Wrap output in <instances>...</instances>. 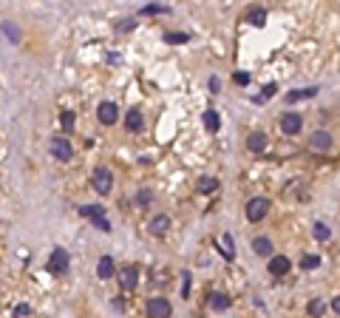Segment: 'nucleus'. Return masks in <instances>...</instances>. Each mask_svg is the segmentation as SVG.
<instances>
[{"instance_id": "10", "label": "nucleus", "mask_w": 340, "mask_h": 318, "mask_svg": "<svg viewBox=\"0 0 340 318\" xmlns=\"http://www.w3.org/2000/svg\"><path fill=\"white\" fill-rule=\"evenodd\" d=\"M147 230H151L153 236H164V233L170 230V216H164V213L153 216V219L147 222Z\"/></svg>"}, {"instance_id": "23", "label": "nucleus", "mask_w": 340, "mask_h": 318, "mask_svg": "<svg viewBox=\"0 0 340 318\" xmlns=\"http://www.w3.org/2000/svg\"><path fill=\"white\" fill-rule=\"evenodd\" d=\"M79 216H85V219H94V216H102V208L99 205H82V208H77Z\"/></svg>"}, {"instance_id": "34", "label": "nucleus", "mask_w": 340, "mask_h": 318, "mask_svg": "<svg viewBox=\"0 0 340 318\" xmlns=\"http://www.w3.org/2000/svg\"><path fill=\"white\" fill-rule=\"evenodd\" d=\"M3 31H6V37H12V40H17V29H14V23H3Z\"/></svg>"}, {"instance_id": "16", "label": "nucleus", "mask_w": 340, "mask_h": 318, "mask_svg": "<svg viewBox=\"0 0 340 318\" xmlns=\"http://www.w3.org/2000/svg\"><path fill=\"white\" fill-rule=\"evenodd\" d=\"M204 128L210 131V134H216V131L221 128V116H219V111H204Z\"/></svg>"}, {"instance_id": "28", "label": "nucleus", "mask_w": 340, "mask_h": 318, "mask_svg": "<svg viewBox=\"0 0 340 318\" xmlns=\"http://www.w3.org/2000/svg\"><path fill=\"white\" fill-rule=\"evenodd\" d=\"M232 80H236V86H249V74L247 71H236Z\"/></svg>"}, {"instance_id": "31", "label": "nucleus", "mask_w": 340, "mask_h": 318, "mask_svg": "<svg viewBox=\"0 0 340 318\" xmlns=\"http://www.w3.org/2000/svg\"><path fill=\"white\" fill-rule=\"evenodd\" d=\"M164 12H170L167 6H145L142 9V14H164Z\"/></svg>"}, {"instance_id": "24", "label": "nucleus", "mask_w": 340, "mask_h": 318, "mask_svg": "<svg viewBox=\"0 0 340 318\" xmlns=\"http://www.w3.org/2000/svg\"><path fill=\"white\" fill-rule=\"evenodd\" d=\"M275 91H278V86H275V83H269V86H264V91L258 94V97H252V103H267Z\"/></svg>"}, {"instance_id": "27", "label": "nucleus", "mask_w": 340, "mask_h": 318, "mask_svg": "<svg viewBox=\"0 0 340 318\" xmlns=\"http://www.w3.org/2000/svg\"><path fill=\"white\" fill-rule=\"evenodd\" d=\"M323 310H326V304H323V299H315L309 304V315H323Z\"/></svg>"}, {"instance_id": "26", "label": "nucleus", "mask_w": 340, "mask_h": 318, "mask_svg": "<svg viewBox=\"0 0 340 318\" xmlns=\"http://www.w3.org/2000/svg\"><path fill=\"white\" fill-rule=\"evenodd\" d=\"M301 267H304V270H315V267H321V259H317V256H304V259H301Z\"/></svg>"}, {"instance_id": "15", "label": "nucleus", "mask_w": 340, "mask_h": 318, "mask_svg": "<svg viewBox=\"0 0 340 318\" xmlns=\"http://www.w3.org/2000/svg\"><path fill=\"white\" fill-rule=\"evenodd\" d=\"M97 275L102 279V282H105V279H111V275H114V259H111V256H102V259H99Z\"/></svg>"}, {"instance_id": "20", "label": "nucleus", "mask_w": 340, "mask_h": 318, "mask_svg": "<svg viewBox=\"0 0 340 318\" xmlns=\"http://www.w3.org/2000/svg\"><path fill=\"white\" fill-rule=\"evenodd\" d=\"M230 304H232V301H230V295H227V293H213L210 295V307H213V310H227Z\"/></svg>"}, {"instance_id": "6", "label": "nucleus", "mask_w": 340, "mask_h": 318, "mask_svg": "<svg viewBox=\"0 0 340 318\" xmlns=\"http://www.w3.org/2000/svg\"><path fill=\"white\" fill-rule=\"evenodd\" d=\"M116 116H119V108H116L114 103H108V100H105V103H99V108H97V120L102 125H114L116 123Z\"/></svg>"}, {"instance_id": "30", "label": "nucleus", "mask_w": 340, "mask_h": 318, "mask_svg": "<svg viewBox=\"0 0 340 318\" xmlns=\"http://www.w3.org/2000/svg\"><path fill=\"white\" fill-rule=\"evenodd\" d=\"M136 202H139V205H151V202H153V193H151V190H139Z\"/></svg>"}, {"instance_id": "4", "label": "nucleus", "mask_w": 340, "mask_h": 318, "mask_svg": "<svg viewBox=\"0 0 340 318\" xmlns=\"http://www.w3.org/2000/svg\"><path fill=\"white\" fill-rule=\"evenodd\" d=\"M173 307H170L167 299H147V307H145V315L147 318H170Z\"/></svg>"}, {"instance_id": "7", "label": "nucleus", "mask_w": 340, "mask_h": 318, "mask_svg": "<svg viewBox=\"0 0 340 318\" xmlns=\"http://www.w3.org/2000/svg\"><path fill=\"white\" fill-rule=\"evenodd\" d=\"M51 156H54V159H60V162H68V159L74 156L71 142H68V140H60V136H57V140L51 142Z\"/></svg>"}, {"instance_id": "3", "label": "nucleus", "mask_w": 340, "mask_h": 318, "mask_svg": "<svg viewBox=\"0 0 340 318\" xmlns=\"http://www.w3.org/2000/svg\"><path fill=\"white\" fill-rule=\"evenodd\" d=\"M68 267H71V259H68V253L62 250V247H54L51 250V259H49V270L54 275H66Z\"/></svg>"}, {"instance_id": "25", "label": "nucleus", "mask_w": 340, "mask_h": 318, "mask_svg": "<svg viewBox=\"0 0 340 318\" xmlns=\"http://www.w3.org/2000/svg\"><path fill=\"white\" fill-rule=\"evenodd\" d=\"M190 34H182V31H167L164 34V43H187Z\"/></svg>"}, {"instance_id": "1", "label": "nucleus", "mask_w": 340, "mask_h": 318, "mask_svg": "<svg viewBox=\"0 0 340 318\" xmlns=\"http://www.w3.org/2000/svg\"><path fill=\"white\" fill-rule=\"evenodd\" d=\"M91 185H94V190L97 193H102V196H108L111 193V188H114V173H111V168H94V173H91Z\"/></svg>"}, {"instance_id": "33", "label": "nucleus", "mask_w": 340, "mask_h": 318, "mask_svg": "<svg viewBox=\"0 0 340 318\" xmlns=\"http://www.w3.org/2000/svg\"><path fill=\"white\" fill-rule=\"evenodd\" d=\"M29 312H31L29 304H17V307H14V315H17V318H26Z\"/></svg>"}, {"instance_id": "8", "label": "nucleus", "mask_w": 340, "mask_h": 318, "mask_svg": "<svg viewBox=\"0 0 340 318\" xmlns=\"http://www.w3.org/2000/svg\"><path fill=\"white\" fill-rule=\"evenodd\" d=\"M309 145L315 148V151H332L334 148V136L329 134V131H315L309 140Z\"/></svg>"}, {"instance_id": "5", "label": "nucleus", "mask_w": 340, "mask_h": 318, "mask_svg": "<svg viewBox=\"0 0 340 318\" xmlns=\"http://www.w3.org/2000/svg\"><path fill=\"white\" fill-rule=\"evenodd\" d=\"M304 128V116L301 114H295V111H289V114H284L281 116V131H284V134H298V131Z\"/></svg>"}, {"instance_id": "29", "label": "nucleus", "mask_w": 340, "mask_h": 318, "mask_svg": "<svg viewBox=\"0 0 340 318\" xmlns=\"http://www.w3.org/2000/svg\"><path fill=\"white\" fill-rule=\"evenodd\" d=\"M62 128H66V131L74 128V114H71V111H62Z\"/></svg>"}, {"instance_id": "11", "label": "nucleus", "mask_w": 340, "mask_h": 318, "mask_svg": "<svg viewBox=\"0 0 340 318\" xmlns=\"http://www.w3.org/2000/svg\"><path fill=\"white\" fill-rule=\"evenodd\" d=\"M247 148L252 153H264L267 151V134H261V131H255V134L247 136Z\"/></svg>"}, {"instance_id": "18", "label": "nucleus", "mask_w": 340, "mask_h": 318, "mask_svg": "<svg viewBox=\"0 0 340 318\" xmlns=\"http://www.w3.org/2000/svg\"><path fill=\"white\" fill-rule=\"evenodd\" d=\"M219 185H221V182H219L216 176H201L196 188H199V193H216V190H219Z\"/></svg>"}, {"instance_id": "2", "label": "nucleus", "mask_w": 340, "mask_h": 318, "mask_svg": "<svg viewBox=\"0 0 340 318\" xmlns=\"http://www.w3.org/2000/svg\"><path fill=\"white\" fill-rule=\"evenodd\" d=\"M267 213H269V199L267 196H255V199L247 202V219L249 222H261Z\"/></svg>"}, {"instance_id": "9", "label": "nucleus", "mask_w": 340, "mask_h": 318, "mask_svg": "<svg viewBox=\"0 0 340 318\" xmlns=\"http://www.w3.org/2000/svg\"><path fill=\"white\" fill-rule=\"evenodd\" d=\"M136 282H139V273H136L134 264H131V267H125V270L119 273V287H122V290H128V293H131V290L136 287Z\"/></svg>"}, {"instance_id": "14", "label": "nucleus", "mask_w": 340, "mask_h": 318, "mask_svg": "<svg viewBox=\"0 0 340 318\" xmlns=\"http://www.w3.org/2000/svg\"><path fill=\"white\" fill-rule=\"evenodd\" d=\"M219 247H221V256H224L227 262H232V259H236V245H232V236H230V233H221Z\"/></svg>"}, {"instance_id": "22", "label": "nucleus", "mask_w": 340, "mask_h": 318, "mask_svg": "<svg viewBox=\"0 0 340 318\" xmlns=\"http://www.w3.org/2000/svg\"><path fill=\"white\" fill-rule=\"evenodd\" d=\"M312 233H315L317 242H329V239H332V230H329V225H323V222H315Z\"/></svg>"}, {"instance_id": "17", "label": "nucleus", "mask_w": 340, "mask_h": 318, "mask_svg": "<svg viewBox=\"0 0 340 318\" xmlns=\"http://www.w3.org/2000/svg\"><path fill=\"white\" fill-rule=\"evenodd\" d=\"M317 94V88L312 86V88H295V91H289L286 94V103H298V100H309V97H315Z\"/></svg>"}, {"instance_id": "21", "label": "nucleus", "mask_w": 340, "mask_h": 318, "mask_svg": "<svg viewBox=\"0 0 340 318\" xmlns=\"http://www.w3.org/2000/svg\"><path fill=\"white\" fill-rule=\"evenodd\" d=\"M247 23L249 26H264V23H267V12H264V9H249V12H247Z\"/></svg>"}, {"instance_id": "19", "label": "nucleus", "mask_w": 340, "mask_h": 318, "mask_svg": "<svg viewBox=\"0 0 340 318\" xmlns=\"http://www.w3.org/2000/svg\"><path fill=\"white\" fill-rule=\"evenodd\" d=\"M252 250L258 253V256H269V253H272V242H269L267 236H258V239H252Z\"/></svg>"}, {"instance_id": "35", "label": "nucleus", "mask_w": 340, "mask_h": 318, "mask_svg": "<svg viewBox=\"0 0 340 318\" xmlns=\"http://www.w3.org/2000/svg\"><path fill=\"white\" fill-rule=\"evenodd\" d=\"M219 88H221V80H219V77H210V91L216 94Z\"/></svg>"}, {"instance_id": "12", "label": "nucleus", "mask_w": 340, "mask_h": 318, "mask_svg": "<svg viewBox=\"0 0 340 318\" xmlns=\"http://www.w3.org/2000/svg\"><path fill=\"white\" fill-rule=\"evenodd\" d=\"M289 267H292V264H289V259H286V256H272V259H269V273H272V275H286V273H289Z\"/></svg>"}, {"instance_id": "32", "label": "nucleus", "mask_w": 340, "mask_h": 318, "mask_svg": "<svg viewBox=\"0 0 340 318\" xmlns=\"http://www.w3.org/2000/svg\"><path fill=\"white\" fill-rule=\"evenodd\" d=\"M136 29V20L134 17H128V20H122L119 23V31H134Z\"/></svg>"}, {"instance_id": "13", "label": "nucleus", "mask_w": 340, "mask_h": 318, "mask_svg": "<svg viewBox=\"0 0 340 318\" xmlns=\"http://www.w3.org/2000/svg\"><path fill=\"white\" fill-rule=\"evenodd\" d=\"M142 125H145L142 114H139L136 108H131V111L125 114V128H128V131H134V134H136V131H142Z\"/></svg>"}]
</instances>
